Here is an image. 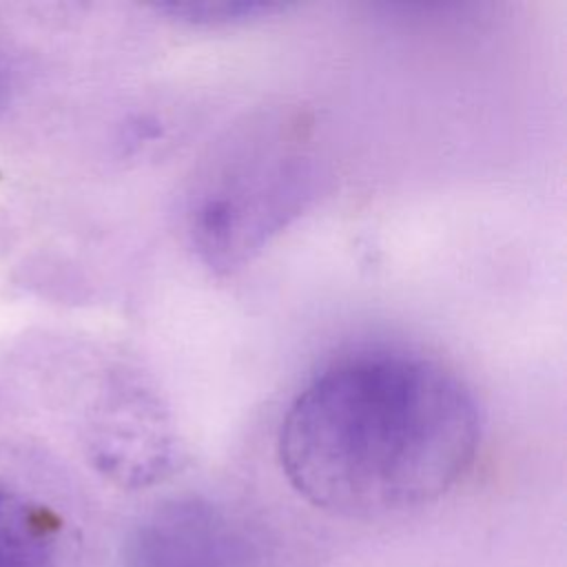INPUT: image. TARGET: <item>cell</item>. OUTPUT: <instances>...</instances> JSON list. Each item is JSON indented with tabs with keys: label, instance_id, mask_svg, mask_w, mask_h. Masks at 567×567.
Masks as SVG:
<instances>
[{
	"label": "cell",
	"instance_id": "5",
	"mask_svg": "<svg viewBox=\"0 0 567 567\" xmlns=\"http://www.w3.org/2000/svg\"><path fill=\"white\" fill-rule=\"evenodd\" d=\"M164 13L177 16L179 20L193 22V24H233V22H246L257 20L264 16H272L277 11H284L286 4H272V2H246V0H206V2H171L157 7Z\"/></svg>",
	"mask_w": 567,
	"mask_h": 567
},
{
	"label": "cell",
	"instance_id": "1",
	"mask_svg": "<svg viewBox=\"0 0 567 567\" xmlns=\"http://www.w3.org/2000/svg\"><path fill=\"white\" fill-rule=\"evenodd\" d=\"M481 414L445 365L365 350L315 374L281 419L288 483L315 507L350 518L436 501L474 463Z\"/></svg>",
	"mask_w": 567,
	"mask_h": 567
},
{
	"label": "cell",
	"instance_id": "3",
	"mask_svg": "<svg viewBox=\"0 0 567 567\" xmlns=\"http://www.w3.org/2000/svg\"><path fill=\"white\" fill-rule=\"evenodd\" d=\"M124 567H257V554L228 512L179 498L142 518L126 540Z\"/></svg>",
	"mask_w": 567,
	"mask_h": 567
},
{
	"label": "cell",
	"instance_id": "2",
	"mask_svg": "<svg viewBox=\"0 0 567 567\" xmlns=\"http://www.w3.org/2000/svg\"><path fill=\"white\" fill-rule=\"evenodd\" d=\"M310 182V159L301 153L252 144L221 166L195 197L190 208L195 248L217 270L244 264L303 208Z\"/></svg>",
	"mask_w": 567,
	"mask_h": 567
},
{
	"label": "cell",
	"instance_id": "4",
	"mask_svg": "<svg viewBox=\"0 0 567 567\" xmlns=\"http://www.w3.org/2000/svg\"><path fill=\"white\" fill-rule=\"evenodd\" d=\"M58 520L40 503L0 485V567H51Z\"/></svg>",
	"mask_w": 567,
	"mask_h": 567
}]
</instances>
